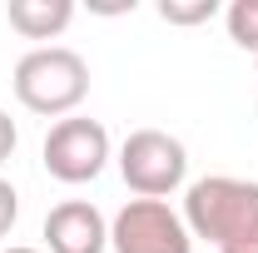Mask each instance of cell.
Segmentation results:
<instances>
[{"instance_id": "1", "label": "cell", "mask_w": 258, "mask_h": 253, "mask_svg": "<svg viewBox=\"0 0 258 253\" xmlns=\"http://www.w3.org/2000/svg\"><path fill=\"white\" fill-rule=\"evenodd\" d=\"M184 223L219 253H258V184L233 174L194 179L184 194Z\"/></svg>"}, {"instance_id": "2", "label": "cell", "mask_w": 258, "mask_h": 253, "mask_svg": "<svg viewBox=\"0 0 258 253\" xmlns=\"http://www.w3.org/2000/svg\"><path fill=\"white\" fill-rule=\"evenodd\" d=\"M15 99L30 109V114H45V119H70L85 95H90V65L80 50L70 45H35L30 55L15 60Z\"/></svg>"}, {"instance_id": "3", "label": "cell", "mask_w": 258, "mask_h": 253, "mask_svg": "<svg viewBox=\"0 0 258 253\" xmlns=\"http://www.w3.org/2000/svg\"><path fill=\"white\" fill-rule=\"evenodd\" d=\"M119 174L139 199H169L189 179V149L164 129H134L119 144Z\"/></svg>"}, {"instance_id": "4", "label": "cell", "mask_w": 258, "mask_h": 253, "mask_svg": "<svg viewBox=\"0 0 258 253\" xmlns=\"http://www.w3.org/2000/svg\"><path fill=\"white\" fill-rule=\"evenodd\" d=\"M40 159H45L50 179H60V184H90L109 164V129L99 119H85V114L55 119L50 134H45V144H40Z\"/></svg>"}, {"instance_id": "5", "label": "cell", "mask_w": 258, "mask_h": 253, "mask_svg": "<svg viewBox=\"0 0 258 253\" xmlns=\"http://www.w3.org/2000/svg\"><path fill=\"white\" fill-rule=\"evenodd\" d=\"M114 253H194V233L184 214H174L164 199H129L109 219Z\"/></svg>"}, {"instance_id": "6", "label": "cell", "mask_w": 258, "mask_h": 253, "mask_svg": "<svg viewBox=\"0 0 258 253\" xmlns=\"http://www.w3.org/2000/svg\"><path fill=\"white\" fill-rule=\"evenodd\" d=\"M45 248L50 253H104L109 223L90 199H64L45 214Z\"/></svg>"}, {"instance_id": "7", "label": "cell", "mask_w": 258, "mask_h": 253, "mask_svg": "<svg viewBox=\"0 0 258 253\" xmlns=\"http://www.w3.org/2000/svg\"><path fill=\"white\" fill-rule=\"evenodd\" d=\"M5 20H10V30L25 35V40H55V35L70 30L75 5L70 0H10L5 5Z\"/></svg>"}, {"instance_id": "8", "label": "cell", "mask_w": 258, "mask_h": 253, "mask_svg": "<svg viewBox=\"0 0 258 253\" xmlns=\"http://www.w3.org/2000/svg\"><path fill=\"white\" fill-rule=\"evenodd\" d=\"M224 20H228V40L238 50H253L258 55V0H233L224 10Z\"/></svg>"}, {"instance_id": "9", "label": "cell", "mask_w": 258, "mask_h": 253, "mask_svg": "<svg viewBox=\"0 0 258 253\" xmlns=\"http://www.w3.org/2000/svg\"><path fill=\"white\" fill-rule=\"evenodd\" d=\"M219 15V0H164L159 5V20H169V25H204V20H214Z\"/></svg>"}, {"instance_id": "10", "label": "cell", "mask_w": 258, "mask_h": 253, "mask_svg": "<svg viewBox=\"0 0 258 253\" xmlns=\"http://www.w3.org/2000/svg\"><path fill=\"white\" fill-rule=\"evenodd\" d=\"M15 219H20V194H15L10 179H0V238L15 228Z\"/></svg>"}, {"instance_id": "11", "label": "cell", "mask_w": 258, "mask_h": 253, "mask_svg": "<svg viewBox=\"0 0 258 253\" xmlns=\"http://www.w3.org/2000/svg\"><path fill=\"white\" fill-rule=\"evenodd\" d=\"M15 144H20V129H15V119H10L5 109H0V164L15 154Z\"/></svg>"}, {"instance_id": "12", "label": "cell", "mask_w": 258, "mask_h": 253, "mask_svg": "<svg viewBox=\"0 0 258 253\" xmlns=\"http://www.w3.org/2000/svg\"><path fill=\"white\" fill-rule=\"evenodd\" d=\"M0 253H40V248H20V243H15V248H0Z\"/></svg>"}]
</instances>
